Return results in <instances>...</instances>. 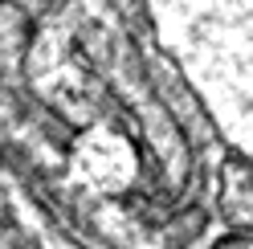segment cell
<instances>
[{
	"instance_id": "obj_1",
	"label": "cell",
	"mask_w": 253,
	"mask_h": 249,
	"mask_svg": "<svg viewBox=\"0 0 253 249\" xmlns=\"http://www.w3.org/2000/svg\"><path fill=\"white\" fill-rule=\"evenodd\" d=\"M220 249H253V237L249 241H229V245H220Z\"/></svg>"
}]
</instances>
